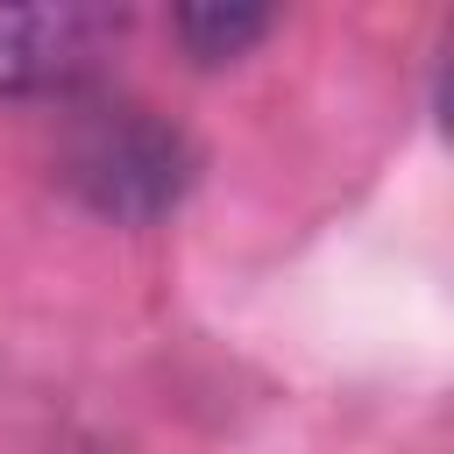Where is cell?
Listing matches in <instances>:
<instances>
[{
  "mask_svg": "<svg viewBox=\"0 0 454 454\" xmlns=\"http://www.w3.org/2000/svg\"><path fill=\"white\" fill-rule=\"evenodd\" d=\"M64 170L85 206H99L114 220H156L192 184V142L170 121H156L149 106H99L71 135Z\"/></svg>",
  "mask_w": 454,
  "mask_h": 454,
  "instance_id": "cell-1",
  "label": "cell"
},
{
  "mask_svg": "<svg viewBox=\"0 0 454 454\" xmlns=\"http://www.w3.org/2000/svg\"><path fill=\"white\" fill-rule=\"evenodd\" d=\"M114 28H121V14L85 7V0L0 7V99L71 85L78 71H92V57H99V43Z\"/></svg>",
  "mask_w": 454,
  "mask_h": 454,
  "instance_id": "cell-2",
  "label": "cell"
},
{
  "mask_svg": "<svg viewBox=\"0 0 454 454\" xmlns=\"http://www.w3.org/2000/svg\"><path fill=\"white\" fill-rule=\"evenodd\" d=\"M177 35L199 64H227L255 35H270V14L262 7H177Z\"/></svg>",
  "mask_w": 454,
  "mask_h": 454,
  "instance_id": "cell-3",
  "label": "cell"
}]
</instances>
